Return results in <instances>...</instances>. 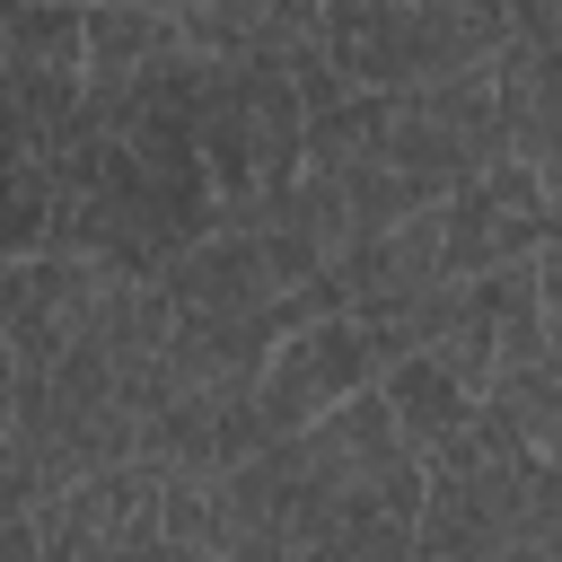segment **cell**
Returning <instances> with one entry per match:
<instances>
[{"mask_svg": "<svg viewBox=\"0 0 562 562\" xmlns=\"http://www.w3.org/2000/svg\"><path fill=\"white\" fill-rule=\"evenodd\" d=\"M483 413H501L527 448L562 457V369L553 360H518V369H492L483 386Z\"/></svg>", "mask_w": 562, "mask_h": 562, "instance_id": "5bb4252c", "label": "cell"}, {"mask_svg": "<svg viewBox=\"0 0 562 562\" xmlns=\"http://www.w3.org/2000/svg\"><path fill=\"white\" fill-rule=\"evenodd\" d=\"M492 79H501V114H509V149L518 158H553L562 149V61L509 26V44L492 53Z\"/></svg>", "mask_w": 562, "mask_h": 562, "instance_id": "4fadbf2b", "label": "cell"}, {"mask_svg": "<svg viewBox=\"0 0 562 562\" xmlns=\"http://www.w3.org/2000/svg\"><path fill=\"white\" fill-rule=\"evenodd\" d=\"M167 290H176V316L184 325H211V316H281L290 272H281V255H272L263 228H228L220 220L211 237H193L167 263Z\"/></svg>", "mask_w": 562, "mask_h": 562, "instance_id": "9c48e42d", "label": "cell"}, {"mask_svg": "<svg viewBox=\"0 0 562 562\" xmlns=\"http://www.w3.org/2000/svg\"><path fill=\"white\" fill-rule=\"evenodd\" d=\"M536 281H544V334H553V369H562V228L544 237V255H536Z\"/></svg>", "mask_w": 562, "mask_h": 562, "instance_id": "e0dca14e", "label": "cell"}, {"mask_svg": "<svg viewBox=\"0 0 562 562\" xmlns=\"http://www.w3.org/2000/svg\"><path fill=\"white\" fill-rule=\"evenodd\" d=\"M544 202H553V228H562V149L544 158Z\"/></svg>", "mask_w": 562, "mask_h": 562, "instance_id": "d6986e66", "label": "cell"}, {"mask_svg": "<svg viewBox=\"0 0 562 562\" xmlns=\"http://www.w3.org/2000/svg\"><path fill=\"white\" fill-rule=\"evenodd\" d=\"M167 562H237V509L211 483H167Z\"/></svg>", "mask_w": 562, "mask_h": 562, "instance_id": "9a60e30c", "label": "cell"}, {"mask_svg": "<svg viewBox=\"0 0 562 562\" xmlns=\"http://www.w3.org/2000/svg\"><path fill=\"white\" fill-rule=\"evenodd\" d=\"M193 140L211 158V184H220V220L228 228H263L307 158V88L299 70L272 53H237V61H211L202 53V88H193Z\"/></svg>", "mask_w": 562, "mask_h": 562, "instance_id": "7a4b0ae2", "label": "cell"}, {"mask_svg": "<svg viewBox=\"0 0 562 562\" xmlns=\"http://www.w3.org/2000/svg\"><path fill=\"white\" fill-rule=\"evenodd\" d=\"M386 404H395V422L413 430V448L422 457H439L457 430H474V413H483V386L457 369V360H439V351H395L386 360Z\"/></svg>", "mask_w": 562, "mask_h": 562, "instance_id": "8fae6325", "label": "cell"}, {"mask_svg": "<svg viewBox=\"0 0 562 562\" xmlns=\"http://www.w3.org/2000/svg\"><path fill=\"white\" fill-rule=\"evenodd\" d=\"M439 272H448V202H422V211H404L395 228L351 237L342 263H334V281H342V299H351L360 316H378V307L430 290Z\"/></svg>", "mask_w": 562, "mask_h": 562, "instance_id": "30bf717a", "label": "cell"}, {"mask_svg": "<svg viewBox=\"0 0 562 562\" xmlns=\"http://www.w3.org/2000/svg\"><path fill=\"white\" fill-rule=\"evenodd\" d=\"M553 237V202H544V167L536 158H492L474 184L448 193V272H492V263H527Z\"/></svg>", "mask_w": 562, "mask_h": 562, "instance_id": "ba28073f", "label": "cell"}, {"mask_svg": "<svg viewBox=\"0 0 562 562\" xmlns=\"http://www.w3.org/2000/svg\"><path fill=\"white\" fill-rule=\"evenodd\" d=\"M0 97L9 140H44L88 97V0H9L0 9Z\"/></svg>", "mask_w": 562, "mask_h": 562, "instance_id": "8992f818", "label": "cell"}, {"mask_svg": "<svg viewBox=\"0 0 562 562\" xmlns=\"http://www.w3.org/2000/svg\"><path fill=\"white\" fill-rule=\"evenodd\" d=\"M184 35H193V53L237 61V53H272V44L299 35V26H281L263 0H193V9H184Z\"/></svg>", "mask_w": 562, "mask_h": 562, "instance_id": "2e32d148", "label": "cell"}, {"mask_svg": "<svg viewBox=\"0 0 562 562\" xmlns=\"http://www.w3.org/2000/svg\"><path fill=\"white\" fill-rule=\"evenodd\" d=\"M378 378H386V342L369 334V316L360 307H325V316H307V325H290L272 342V360H263V422L272 430H307L334 404H351L360 386H378Z\"/></svg>", "mask_w": 562, "mask_h": 562, "instance_id": "52a82bcc", "label": "cell"}, {"mask_svg": "<svg viewBox=\"0 0 562 562\" xmlns=\"http://www.w3.org/2000/svg\"><path fill=\"white\" fill-rule=\"evenodd\" d=\"M263 9H272L281 26H316V18H325V0H263Z\"/></svg>", "mask_w": 562, "mask_h": 562, "instance_id": "ac0fdd59", "label": "cell"}, {"mask_svg": "<svg viewBox=\"0 0 562 562\" xmlns=\"http://www.w3.org/2000/svg\"><path fill=\"white\" fill-rule=\"evenodd\" d=\"M193 61V35L176 9L149 0H88V79H149Z\"/></svg>", "mask_w": 562, "mask_h": 562, "instance_id": "7c38bea8", "label": "cell"}, {"mask_svg": "<svg viewBox=\"0 0 562 562\" xmlns=\"http://www.w3.org/2000/svg\"><path fill=\"white\" fill-rule=\"evenodd\" d=\"M44 562H167V474L149 457L61 483L44 509Z\"/></svg>", "mask_w": 562, "mask_h": 562, "instance_id": "5b68a950", "label": "cell"}, {"mask_svg": "<svg viewBox=\"0 0 562 562\" xmlns=\"http://www.w3.org/2000/svg\"><path fill=\"white\" fill-rule=\"evenodd\" d=\"M386 158L422 184V193H457L474 184L492 158H509V114H501V79L492 61H465V70H439V79H413L386 97Z\"/></svg>", "mask_w": 562, "mask_h": 562, "instance_id": "3957f363", "label": "cell"}, {"mask_svg": "<svg viewBox=\"0 0 562 562\" xmlns=\"http://www.w3.org/2000/svg\"><path fill=\"white\" fill-rule=\"evenodd\" d=\"M114 290V263L88 255V246H35V255H9L0 263V378L35 386L61 369V351L97 325Z\"/></svg>", "mask_w": 562, "mask_h": 562, "instance_id": "277c9868", "label": "cell"}, {"mask_svg": "<svg viewBox=\"0 0 562 562\" xmlns=\"http://www.w3.org/2000/svg\"><path fill=\"white\" fill-rule=\"evenodd\" d=\"M422 553H562V457L474 413V430L430 457Z\"/></svg>", "mask_w": 562, "mask_h": 562, "instance_id": "6da1fadb", "label": "cell"}, {"mask_svg": "<svg viewBox=\"0 0 562 562\" xmlns=\"http://www.w3.org/2000/svg\"><path fill=\"white\" fill-rule=\"evenodd\" d=\"M149 9H176V18H184V9H193V0H149Z\"/></svg>", "mask_w": 562, "mask_h": 562, "instance_id": "ffe728a7", "label": "cell"}]
</instances>
